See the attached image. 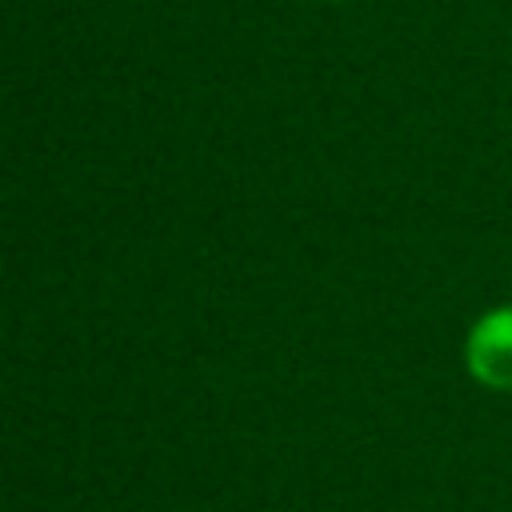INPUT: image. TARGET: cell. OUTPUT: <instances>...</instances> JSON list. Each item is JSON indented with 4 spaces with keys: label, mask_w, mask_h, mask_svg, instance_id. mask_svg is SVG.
I'll return each instance as SVG.
<instances>
[{
    "label": "cell",
    "mask_w": 512,
    "mask_h": 512,
    "mask_svg": "<svg viewBox=\"0 0 512 512\" xmlns=\"http://www.w3.org/2000/svg\"><path fill=\"white\" fill-rule=\"evenodd\" d=\"M468 372L496 392H512V304L484 312L464 340Z\"/></svg>",
    "instance_id": "6da1fadb"
}]
</instances>
